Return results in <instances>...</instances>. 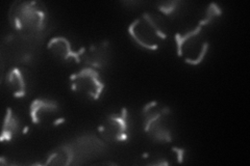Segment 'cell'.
Masks as SVG:
<instances>
[{
  "instance_id": "obj_2",
  "label": "cell",
  "mask_w": 250,
  "mask_h": 166,
  "mask_svg": "<svg viewBox=\"0 0 250 166\" xmlns=\"http://www.w3.org/2000/svg\"><path fill=\"white\" fill-rule=\"evenodd\" d=\"M128 33L140 47L154 51L165 43L168 28L165 20L161 16L144 13L129 25Z\"/></svg>"
},
{
  "instance_id": "obj_14",
  "label": "cell",
  "mask_w": 250,
  "mask_h": 166,
  "mask_svg": "<svg viewBox=\"0 0 250 166\" xmlns=\"http://www.w3.org/2000/svg\"><path fill=\"white\" fill-rule=\"evenodd\" d=\"M179 5H181L179 1H164L160 2L158 4V7L164 15L172 16L176 14V12L179 10Z\"/></svg>"
},
{
  "instance_id": "obj_6",
  "label": "cell",
  "mask_w": 250,
  "mask_h": 166,
  "mask_svg": "<svg viewBox=\"0 0 250 166\" xmlns=\"http://www.w3.org/2000/svg\"><path fill=\"white\" fill-rule=\"evenodd\" d=\"M30 120L40 127H56L65 122L59 103L49 99H36L29 107Z\"/></svg>"
},
{
  "instance_id": "obj_4",
  "label": "cell",
  "mask_w": 250,
  "mask_h": 166,
  "mask_svg": "<svg viewBox=\"0 0 250 166\" xmlns=\"http://www.w3.org/2000/svg\"><path fill=\"white\" fill-rule=\"evenodd\" d=\"M176 51L187 64L197 66L205 59L208 50V41L205 34V26L198 22L197 26L187 33L175 36Z\"/></svg>"
},
{
  "instance_id": "obj_7",
  "label": "cell",
  "mask_w": 250,
  "mask_h": 166,
  "mask_svg": "<svg viewBox=\"0 0 250 166\" xmlns=\"http://www.w3.org/2000/svg\"><path fill=\"white\" fill-rule=\"evenodd\" d=\"M98 132L104 140L108 142H124L129 137V114L126 108L118 113L107 115L100 124Z\"/></svg>"
},
{
  "instance_id": "obj_3",
  "label": "cell",
  "mask_w": 250,
  "mask_h": 166,
  "mask_svg": "<svg viewBox=\"0 0 250 166\" xmlns=\"http://www.w3.org/2000/svg\"><path fill=\"white\" fill-rule=\"evenodd\" d=\"M144 131L155 142L166 144L173 138L174 118L171 109L158 101H151L142 110Z\"/></svg>"
},
{
  "instance_id": "obj_11",
  "label": "cell",
  "mask_w": 250,
  "mask_h": 166,
  "mask_svg": "<svg viewBox=\"0 0 250 166\" xmlns=\"http://www.w3.org/2000/svg\"><path fill=\"white\" fill-rule=\"evenodd\" d=\"M19 130H20L19 118L16 116L12 108H7L5 116H4V122L2 126L0 140H1V142L11 141L19 133Z\"/></svg>"
},
{
  "instance_id": "obj_12",
  "label": "cell",
  "mask_w": 250,
  "mask_h": 166,
  "mask_svg": "<svg viewBox=\"0 0 250 166\" xmlns=\"http://www.w3.org/2000/svg\"><path fill=\"white\" fill-rule=\"evenodd\" d=\"M73 148H71L70 146H65V147H61L56 151L52 152L49 157L47 158V161L45 164L49 165H68L72 162L73 157H74V152L72 151Z\"/></svg>"
},
{
  "instance_id": "obj_5",
  "label": "cell",
  "mask_w": 250,
  "mask_h": 166,
  "mask_svg": "<svg viewBox=\"0 0 250 166\" xmlns=\"http://www.w3.org/2000/svg\"><path fill=\"white\" fill-rule=\"evenodd\" d=\"M70 83L75 93L93 100L99 99L104 90V83L101 80L99 73L91 67L83 68L80 72L72 74Z\"/></svg>"
},
{
  "instance_id": "obj_9",
  "label": "cell",
  "mask_w": 250,
  "mask_h": 166,
  "mask_svg": "<svg viewBox=\"0 0 250 166\" xmlns=\"http://www.w3.org/2000/svg\"><path fill=\"white\" fill-rule=\"evenodd\" d=\"M108 57V44L106 42H101L90 46L88 49H84L82 60L91 68H104L107 64Z\"/></svg>"
},
{
  "instance_id": "obj_8",
  "label": "cell",
  "mask_w": 250,
  "mask_h": 166,
  "mask_svg": "<svg viewBox=\"0 0 250 166\" xmlns=\"http://www.w3.org/2000/svg\"><path fill=\"white\" fill-rule=\"evenodd\" d=\"M48 50L54 57L62 61L81 62L84 48L75 50L72 44L65 37H54L48 42Z\"/></svg>"
},
{
  "instance_id": "obj_1",
  "label": "cell",
  "mask_w": 250,
  "mask_h": 166,
  "mask_svg": "<svg viewBox=\"0 0 250 166\" xmlns=\"http://www.w3.org/2000/svg\"><path fill=\"white\" fill-rule=\"evenodd\" d=\"M9 19L18 33L34 36L46 27L48 12L40 1H15L11 5Z\"/></svg>"
},
{
  "instance_id": "obj_10",
  "label": "cell",
  "mask_w": 250,
  "mask_h": 166,
  "mask_svg": "<svg viewBox=\"0 0 250 166\" xmlns=\"http://www.w3.org/2000/svg\"><path fill=\"white\" fill-rule=\"evenodd\" d=\"M7 88L16 98H23L27 93V81L24 73L19 68H13L6 74Z\"/></svg>"
},
{
  "instance_id": "obj_13",
  "label": "cell",
  "mask_w": 250,
  "mask_h": 166,
  "mask_svg": "<svg viewBox=\"0 0 250 166\" xmlns=\"http://www.w3.org/2000/svg\"><path fill=\"white\" fill-rule=\"evenodd\" d=\"M220 16H221L220 7H219L216 3H210L207 9L205 17H203L199 21V23L206 27L208 24H210V23H212L215 19H217L218 17H220Z\"/></svg>"
}]
</instances>
